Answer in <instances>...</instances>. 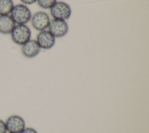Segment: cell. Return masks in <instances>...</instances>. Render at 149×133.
Returning <instances> with one entry per match:
<instances>
[{"label": "cell", "mask_w": 149, "mask_h": 133, "mask_svg": "<svg viewBox=\"0 0 149 133\" xmlns=\"http://www.w3.org/2000/svg\"><path fill=\"white\" fill-rule=\"evenodd\" d=\"M10 16L16 24H26L31 18V12L29 7L23 4L14 5Z\"/></svg>", "instance_id": "1"}, {"label": "cell", "mask_w": 149, "mask_h": 133, "mask_svg": "<svg viewBox=\"0 0 149 133\" xmlns=\"http://www.w3.org/2000/svg\"><path fill=\"white\" fill-rule=\"evenodd\" d=\"M10 34L14 43L22 46L30 40L31 32L26 24H16Z\"/></svg>", "instance_id": "2"}, {"label": "cell", "mask_w": 149, "mask_h": 133, "mask_svg": "<svg viewBox=\"0 0 149 133\" xmlns=\"http://www.w3.org/2000/svg\"><path fill=\"white\" fill-rule=\"evenodd\" d=\"M49 9L51 15L55 19L66 20L72 13L69 5L63 1H56Z\"/></svg>", "instance_id": "3"}, {"label": "cell", "mask_w": 149, "mask_h": 133, "mask_svg": "<svg viewBox=\"0 0 149 133\" xmlns=\"http://www.w3.org/2000/svg\"><path fill=\"white\" fill-rule=\"evenodd\" d=\"M30 21L33 27L40 32L46 30L48 27L51 19L46 12L39 11L31 16Z\"/></svg>", "instance_id": "4"}, {"label": "cell", "mask_w": 149, "mask_h": 133, "mask_svg": "<svg viewBox=\"0 0 149 133\" xmlns=\"http://www.w3.org/2000/svg\"><path fill=\"white\" fill-rule=\"evenodd\" d=\"M7 132L20 133L25 128L24 119L18 115H11L5 121Z\"/></svg>", "instance_id": "5"}, {"label": "cell", "mask_w": 149, "mask_h": 133, "mask_svg": "<svg viewBox=\"0 0 149 133\" xmlns=\"http://www.w3.org/2000/svg\"><path fill=\"white\" fill-rule=\"evenodd\" d=\"M48 30L55 38L65 36L68 32L69 26L66 20L53 19L50 21Z\"/></svg>", "instance_id": "6"}, {"label": "cell", "mask_w": 149, "mask_h": 133, "mask_svg": "<svg viewBox=\"0 0 149 133\" xmlns=\"http://www.w3.org/2000/svg\"><path fill=\"white\" fill-rule=\"evenodd\" d=\"M36 41L40 48L48 50L54 46L55 43V37L49 30H44L40 31L38 33Z\"/></svg>", "instance_id": "7"}, {"label": "cell", "mask_w": 149, "mask_h": 133, "mask_svg": "<svg viewBox=\"0 0 149 133\" xmlns=\"http://www.w3.org/2000/svg\"><path fill=\"white\" fill-rule=\"evenodd\" d=\"M21 46L22 54L28 58L36 57L39 54L41 49L36 40L31 39Z\"/></svg>", "instance_id": "8"}, {"label": "cell", "mask_w": 149, "mask_h": 133, "mask_svg": "<svg viewBox=\"0 0 149 133\" xmlns=\"http://www.w3.org/2000/svg\"><path fill=\"white\" fill-rule=\"evenodd\" d=\"M16 24L10 15H0V33L10 34Z\"/></svg>", "instance_id": "9"}, {"label": "cell", "mask_w": 149, "mask_h": 133, "mask_svg": "<svg viewBox=\"0 0 149 133\" xmlns=\"http://www.w3.org/2000/svg\"><path fill=\"white\" fill-rule=\"evenodd\" d=\"M14 5L12 0H0V15H10Z\"/></svg>", "instance_id": "10"}, {"label": "cell", "mask_w": 149, "mask_h": 133, "mask_svg": "<svg viewBox=\"0 0 149 133\" xmlns=\"http://www.w3.org/2000/svg\"><path fill=\"white\" fill-rule=\"evenodd\" d=\"M56 1V0H37L38 6L45 9H50Z\"/></svg>", "instance_id": "11"}, {"label": "cell", "mask_w": 149, "mask_h": 133, "mask_svg": "<svg viewBox=\"0 0 149 133\" xmlns=\"http://www.w3.org/2000/svg\"><path fill=\"white\" fill-rule=\"evenodd\" d=\"M0 133H7L5 123L0 118Z\"/></svg>", "instance_id": "12"}, {"label": "cell", "mask_w": 149, "mask_h": 133, "mask_svg": "<svg viewBox=\"0 0 149 133\" xmlns=\"http://www.w3.org/2000/svg\"><path fill=\"white\" fill-rule=\"evenodd\" d=\"M20 133H38V132L33 128L27 127V128H25Z\"/></svg>", "instance_id": "13"}, {"label": "cell", "mask_w": 149, "mask_h": 133, "mask_svg": "<svg viewBox=\"0 0 149 133\" xmlns=\"http://www.w3.org/2000/svg\"><path fill=\"white\" fill-rule=\"evenodd\" d=\"M23 4L26 5H31L37 2V0H20Z\"/></svg>", "instance_id": "14"}, {"label": "cell", "mask_w": 149, "mask_h": 133, "mask_svg": "<svg viewBox=\"0 0 149 133\" xmlns=\"http://www.w3.org/2000/svg\"><path fill=\"white\" fill-rule=\"evenodd\" d=\"M7 133H9V132H7Z\"/></svg>", "instance_id": "15"}]
</instances>
